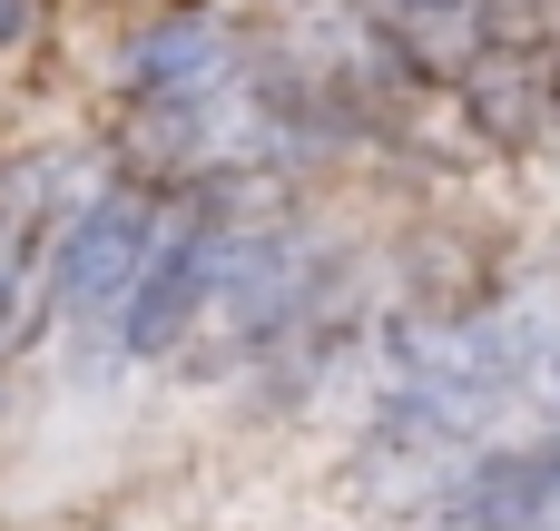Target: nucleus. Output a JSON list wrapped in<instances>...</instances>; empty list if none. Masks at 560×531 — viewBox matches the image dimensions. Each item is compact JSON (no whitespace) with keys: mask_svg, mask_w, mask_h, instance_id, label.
I'll use <instances>...</instances> for the list:
<instances>
[{"mask_svg":"<svg viewBox=\"0 0 560 531\" xmlns=\"http://www.w3.org/2000/svg\"><path fill=\"white\" fill-rule=\"evenodd\" d=\"M226 246H236V207H226L217 187H207L197 207H167V227H158L138 286H128V305H118V355H128V365L177 355V345L207 325L217 276H226Z\"/></svg>","mask_w":560,"mask_h":531,"instance_id":"nucleus-1","label":"nucleus"},{"mask_svg":"<svg viewBox=\"0 0 560 531\" xmlns=\"http://www.w3.org/2000/svg\"><path fill=\"white\" fill-rule=\"evenodd\" d=\"M158 227H167V207L148 197V187H89V207L69 217V236H59V266H49V305L69 315V325H98V315H118L128 305V286H138V266H148V246H158Z\"/></svg>","mask_w":560,"mask_h":531,"instance_id":"nucleus-2","label":"nucleus"},{"mask_svg":"<svg viewBox=\"0 0 560 531\" xmlns=\"http://www.w3.org/2000/svg\"><path fill=\"white\" fill-rule=\"evenodd\" d=\"M30 39V0H0V49H20Z\"/></svg>","mask_w":560,"mask_h":531,"instance_id":"nucleus-5","label":"nucleus"},{"mask_svg":"<svg viewBox=\"0 0 560 531\" xmlns=\"http://www.w3.org/2000/svg\"><path fill=\"white\" fill-rule=\"evenodd\" d=\"M177 10H197V0H177Z\"/></svg>","mask_w":560,"mask_h":531,"instance_id":"nucleus-6","label":"nucleus"},{"mask_svg":"<svg viewBox=\"0 0 560 531\" xmlns=\"http://www.w3.org/2000/svg\"><path fill=\"white\" fill-rule=\"evenodd\" d=\"M236 59H246V39H236L217 10H158V20L118 49V89H128V99H197V89H217Z\"/></svg>","mask_w":560,"mask_h":531,"instance_id":"nucleus-3","label":"nucleus"},{"mask_svg":"<svg viewBox=\"0 0 560 531\" xmlns=\"http://www.w3.org/2000/svg\"><path fill=\"white\" fill-rule=\"evenodd\" d=\"M453 89H463V108H472V128H482L492 148H532V138L551 128V59L522 49V39H482V49L453 69Z\"/></svg>","mask_w":560,"mask_h":531,"instance_id":"nucleus-4","label":"nucleus"}]
</instances>
